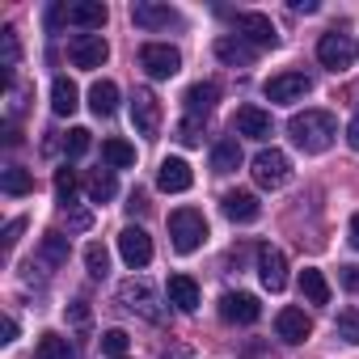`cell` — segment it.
<instances>
[{
	"label": "cell",
	"mask_w": 359,
	"mask_h": 359,
	"mask_svg": "<svg viewBox=\"0 0 359 359\" xmlns=\"http://www.w3.org/2000/svg\"><path fill=\"white\" fill-rule=\"evenodd\" d=\"M258 279H262L266 292H283L287 287V258H283V250L258 245Z\"/></svg>",
	"instance_id": "cell-12"
},
{
	"label": "cell",
	"mask_w": 359,
	"mask_h": 359,
	"mask_svg": "<svg viewBox=\"0 0 359 359\" xmlns=\"http://www.w3.org/2000/svg\"><path fill=\"white\" fill-rule=\"evenodd\" d=\"M216 55H220L229 68H250L254 55H258V47H250L241 34H224V39H216Z\"/></svg>",
	"instance_id": "cell-21"
},
{
	"label": "cell",
	"mask_w": 359,
	"mask_h": 359,
	"mask_svg": "<svg viewBox=\"0 0 359 359\" xmlns=\"http://www.w3.org/2000/svg\"><path fill=\"white\" fill-rule=\"evenodd\" d=\"M346 144H351V148L359 152V114H355V118L346 123Z\"/></svg>",
	"instance_id": "cell-42"
},
{
	"label": "cell",
	"mask_w": 359,
	"mask_h": 359,
	"mask_svg": "<svg viewBox=\"0 0 359 359\" xmlns=\"http://www.w3.org/2000/svg\"><path fill=\"white\" fill-rule=\"evenodd\" d=\"M76 106H81V89L68 76H55V85H51V110L55 114H76Z\"/></svg>",
	"instance_id": "cell-25"
},
{
	"label": "cell",
	"mask_w": 359,
	"mask_h": 359,
	"mask_svg": "<svg viewBox=\"0 0 359 359\" xmlns=\"http://www.w3.org/2000/svg\"><path fill=\"white\" fill-rule=\"evenodd\" d=\"M165 296H169V304H177L182 313H195V309H199V283H195L191 275H169Z\"/></svg>",
	"instance_id": "cell-22"
},
{
	"label": "cell",
	"mask_w": 359,
	"mask_h": 359,
	"mask_svg": "<svg viewBox=\"0 0 359 359\" xmlns=\"http://www.w3.org/2000/svg\"><path fill=\"white\" fill-rule=\"evenodd\" d=\"M102 156H106L110 169H131V165H135V148H131L127 140H118V135L102 140Z\"/></svg>",
	"instance_id": "cell-28"
},
{
	"label": "cell",
	"mask_w": 359,
	"mask_h": 359,
	"mask_svg": "<svg viewBox=\"0 0 359 359\" xmlns=\"http://www.w3.org/2000/svg\"><path fill=\"white\" fill-rule=\"evenodd\" d=\"M233 131L245 135V140H271L275 123H271V114H266L262 106H241V110L233 114Z\"/></svg>",
	"instance_id": "cell-16"
},
{
	"label": "cell",
	"mask_w": 359,
	"mask_h": 359,
	"mask_svg": "<svg viewBox=\"0 0 359 359\" xmlns=\"http://www.w3.org/2000/svg\"><path fill=\"white\" fill-rule=\"evenodd\" d=\"M118 300H123L131 313H140V317H148V321H161V300H156V292H152L148 279H127V283L118 287Z\"/></svg>",
	"instance_id": "cell-7"
},
{
	"label": "cell",
	"mask_w": 359,
	"mask_h": 359,
	"mask_svg": "<svg viewBox=\"0 0 359 359\" xmlns=\"http://www.w3.org/2000/svg\"><path fill=\"white\" fill-rule=\"evenodd\" d=\"M309 89H313V81L304 72H283V76H271L262 93H266V102H300Z\"/></svg>",
	"instance_id": "cell-15"
},
{
	"label": "cell",
	"mask_w": 359,
	"mask_h": 359,
	"mask_svg": "<svg viewBox=\"0 0 359 359\" xmlns=\"http://www.w3.org/2000/svg\"><path fill=\"white\" fill-rule=\"evenodd\" d=\"M177 140H182L187 148L203 144V123H199V118H182V123H177Z\"/></svg>",
	"instance_id": "cell-38"
},
{
	"label": "cell",
	"mask_w": 359,
	"mask_h": 359,
	"mask_svg": "<svg viewBox=\"0 0 359 359\" xmlns=\"http://www.w3.org/2000/svg\"><path fill=\"white\" fill-rule=\"evenodd\" d=\"M131 127H135L144 140H152V135L161 131V97H156L152 89H135V93H131Z\"/></svg>",
	"instance_id": "cell-6"
},
{
	"label": "cell",
	"mask_w": 359,
	"mask_h": 359,
	"mask_svg": "<svg viewBox=\"0 0 359 359\" xmlns=\"http://www.w3.org/2000/svg\"><path fill=\"white\" fill-rule=\"evenodd\" d=\"M39 254H43L51 266H64V262H68V237H64V233H47Z\"/></svg>",
	"instance_id": "cell-31"
},
{
	"label": "cell",
	"mask_w": 359,
	"mask_h": 359,
	"mask_svg": "<svg viewBox=\"0 0 359 359\" xmlns=\"http://www.w3.org/2000/svg\"><path fill=\"white\" fill-rule=\"evenodd\" d=\"M334 330H338V338H342V342H351V346H355V342H359V309H342V313H338V321H334Z\"/></svg>",
	"instance_id": "cell-33"
},
{
	"label": "cell",
	"mask_w": 359,
	"mask_h": 359,
	"mask_svg": "<svg viewBox=\"0 0 359 359\" xmlns=\"http://www.w3.org/2000/svg\"><path fill=\"white\" fill-rule=\"evenodd\" d=\"M0 43H5V72L13 76V68H18V60H22V47H18V30H13V26H5V30H0Z\"/></svg>",
	"instance_id": "cell-35"
},
{
	"label": "cell",
	"mask_w": 359,
	"mask_h": 359,
	"mask_svg": "<svg viewBox=\"0 0 359 359\" xmlns=\"http://www.w3.org/2000/svg\"><path fill=\"white\" fill-rule=\"evenodd\" d=\"M275 334H279L283 342H304V338L313 334V321H309L304 309H279V317H275Z\"/></svg>",
	"instance_id": "cell-20"
},
{
	"label": "cell",
	"mask_w": 359,
	"mask_h": 359,
	"mask_svg": "<svg viewBox=\"0 0 359 359\" xmlns=\"http://www.w3.org/2000/svg\"><path fill=\"white\" fill-rule=\"evenodd\" d=\"M140 68L152 81H169V76H177V68H182V55H177V47H169V43H144L140 47Z\"/></svg>",
	"instance_id": "cell-5"
},
{
	"label": "cell",
	"mask_w": 359,
	"mask_h": 359,
	"mask_svg": "<svg viewBox=\"0 0 359 359\" xmlns=\"http://www.w3.org/2000/svg\"><path fill=\"white\" fill-rule=\"evenodd\" d=\"M182 102H187V118H199V123H203V118L216 110V102H220V85H216V81H199V85L187 89Z\"/></svg>",
	"instance_id": "cell-18"
},
{
	"label": "cell",
	"mask_w": 359,
	"mask_h": 359,
	"mask_svg": "<svg viewBox=\"0 0 359 359\" xmlns=\"http://www.w3.org/2000/svg\"><path fill=\"white\" fill-rule=\"evenodd\" d=\"M233 26L250 47H279V30H275V22L266 13H237Z\"/></svg>",
	"instance_id": "cell-8"
},
{
	"label": "cell",
	"mask_w": 359,
	"mask_h": 359,
	"mask_svg": "<svg viewBox=\"0 0 359 359\" xmlns=\"http://www.w3.org/2000/svg\"><path fill=\"white\" fill-rule=\"evenodd\" d=\"M85 266H89V275H93V279H106V271H110V254H106V245H102V241H93V245L85 250Z\"/></svg>",
	"instance_id": "cell-32"
},
{
	"label": "cell",
	"mask_w": 359,
	"mask_h": 359,
	"mask_svg": "<svg viewBox=\"0 0 359 359\" xmlns=\"http://www.w3.org/2000/svg\"><path fill=\"white\" fill-rule=\"evenodd\" d=\"M55 195H60V203H64V208H72V203H76V173H72L68 165L55 173Z\"/></svg>",
	"instance_id": "cell-34"
},
{
	"label": "cell",
	"mask_w": 359,
	"mask_h": 359,
	"mask_svg": "<svg viewBox=\"0 0 359 359\" xmlns=\"http://www.w3.org/2000/svg\"><path fill=\"white\" fill-rule=\"evenodd\" d=\"M220 208H224V216H229L233 224H254V220L262 216V203H258V195H250V191H229V195L220 199Z\"/></svg>",
	"instance_id": "cell-19"
},
{
	"label": "cell",
	"mask_w": 359,
	"mask_h": 359,
	"mask_svg": "<svg viewBox=\"0 0 359 359\" xmlns=\"http://www.w3.org/2000/svg\"><path fill=\"white\" fill-rule=\"evenodd\" d=\"M317 60H321V68H330V72H346V68H355V60H359V47H355V39L351 34H321V43H317Z\"/></svg>",
	"instance_id": "cell-3"
},
{
	"label": "cell",
	"mask_w": 359,
	"mask_h": 359,
	"mask_svg": "<svg viewBox=\"0 0 359 359\" xmlns=\"http://www.w3.org/2000/svg\"><path fill=\"white\" fill-rule=\"evenodd\" d=\"M161 359H191V351H187V346H177V351H173V355H169V351H165V355H161Z\"/></svg>",
	"instance_id": "cell-46"
},
{
	"label": "cell",
	"mask_w": 359,
	"mask_h": 359,
	"mask_svg": "<svg viewBox=\"0 0 359 359\" xmlns=\"http://www.w3.org/2000/svg\"><path fill=\"white\" fill-rule=\"evenodd\" d=\"M342 283H346L351 292H359V266H342Z\"/></svg>",
	"instance_id": "cell-41"
},
{
	"label": "cell",
	"mask_w": 359,
	"mask_h": 359,
	"mask_svg": "<svg viewBox=\"0 0 359 359\" xmlns=\"http://www.w3.org/2000/svg\"><path fill=\"white\" fill-rule=\"evenodd\" d=\"M34 355H39V359H76V351L68 346V338H64V334H43Z\"/></svg>",
	"instance_id": "cell-30"
},
{
	"label": "cell",
	"mask_w": 359,
	"mask_h": 359,
	"mask_svg": "<svg viewBox=\"0 0 359 359\" xmlns=\"http://www.w3.org/2000/svg\"><path fill=\"white\" fill-rule=\"evenodd\" d=\"M118 254H123V262H127L131 271H140V266L152 262V237H148L144 229L127 224V229L118 233Z\"/></svg>",
	"instance_id": "cell-11"
},
{
	"label": "cell",
	"mask_w": 359,
	"mask_h": 359,
	"mask_svg": "<svg viewBox=\"0 0 359 359\" xmlns=\"http://www.w3.org/2000/svg\"><path fill=\"white\" fill-rule=\"evenodd\" d=\"M296 13H317V0H292Z\"/></svg>",
	"instance_id": "cell-44"
},
{
	"label": "cell",
	"mask_w": 359,
	"mask_h": 359,
	"mask_svg": "<svg viewBox=\"0 0 359 359\" xmlns=\"http://www.w3.org/2000/svg\"><path fill=\"white\" fill-rule=\"evenodd\" d=\"M110 18V9L102 0H76V5H64V22L68 26H81V30H102Z\"/></svg>",
	"instance_id": "cell-17"
},
{
	"label": "cell",
	"mask_w": 359,
	"mask_h": 359,
	"mask_svg": "<svg viewBox=\"0 0 359 359\" xmlns=\"http://www.w3.org/2000/svg\"><path fill=\"white\" fill-rule=\"evenodd\" d=\"M13 338H18V321L5 317V325H0V342H13Z\"/></svg>",
	"instance_id": "cell-43"
},
{
	"label": "cell",
	"mask_w": 359,
	"mask_h": 359,
	"mask_svg": "<svg viewBox=\"0 0 359 359\" xmlns=\"http://www.w3.org/2000/svg\"><path fill=\"white\" fill-rule=\"evenodd\" d=\"M351 245H355V250H359V212H355V216H351Z\"/></svg>",
	"instance_id": "cell-45"
},
{
	"label": "cell",
	"mask_w": 359,
	"mask_h": 359,
	"mask_svg": "<svg viewBox=\"0 0 359 359\" xmlns=\"http://www.w3.org/2000/svg\"><path fill=\"white\" fill-rule=\"evenodd\" d=\"M22 229H26V220H9V229H5V254L18 245V237H22Z\"/></svg>",
	"instance_id": "cell-40"
},
{
	"label": "cell",
	"mask_w": 359,
	"mask_h": 359,
	"mask_svg": "<svg viewBox=\"0 0 359 359\" xmlns=\"http://www.w3.org/2000/svg\"><path fill=\"white\" fill-rule=\"evenodd\" d=\"M89 110H93L97 118H110V114L118 110V85H114V81H93V89H89Z\"/></svg>",
	"instance_id": "cell-23"
},
{
	"label": "cell",
	"mask_w": 359,
	"mask_h": 359,
	"mask_svg": "<svg viewBox=\"0 0 359 359\" xmlns=\"http://www.w3.org/2000/svg\"><path fill=\"white\" fill-rule=\"evenodd\" d=\"M169 241H173L177 254H195V250L208 241V220H203V212L177 208V212L169 216Z\"/></svg>",
	"instance_id": "cell-2"
},
{
	"label": "cell",
	"mask_w": 359,
	"mask_h": 359,
	"mask_svg": "<svg viewBox=\"0 0 359 359\" xmlns=\"http://www.w3.org/2000/svg\"><path fill=\"white\" fill-rule=\"evenodd\" d=\"M68 321H72V325H85V321H89V304H85V300H72V304H68Z\"/></svg>",
	"instance_id": "cell-39"
},
{
	"label": "cell",
	"mask_w": 359,
	"mask_h": 359,
	"mask_svg": "<svg viewBox=\"0 0 359 359\" xmlns=\"http://www.w3.org/2000/svg\"><path fill=\"white\" fill-rule=\"evenodd\" d=\"M89 144H93V140H89V131H85V127H72V131H68V140H64V152L76 161V156H85V152H89Z\"/></svg>",
	"instance_id": "cell-37"
},
{
	"label": "cell",
	"mask_w": 359,
	"mask_h": 359,
	"mask_svg": "<svg viewBox=\"0 0 359 359\" xmlns=\"http://www.w3.org/2000/svg\"><path fill=\"white\" fill-rule=\"evenodd\" d=\"M212 169H216V173L241 169V144H237V140H216V148H212Z\"/></svg>",
	"instance_id": "cell-29"
},
{
	"label": "cell",
	"mask_w": 359,
	"mask_h": 359,
	"mask_svg": "<svg viewBox=\"0 0 359 359\" xmlns=\"http://www.w3.org/2000/svg\"><path fill=\"white\" fill-rule=\"evenodd\" d=\"M85 187H89V199L93 203H110L118 195V177H114V169H93Z\"/></svg>",
	"instance_id": "cell-26"
},
{
	"label": "cell",
	"mask_w": 359,
	"mask_h": 359,
	"mask_svg": "<svg viewBox=\"0 0 359 359\" xmlns=\"http://www.w3.org/2000/svg\"><path fill=\"white\" fill-rule=\"evenodd\" d=\"M156 187H161L165 195H182V191L195 187V173H191V165H187L182 156H165L161 169H156Z\"/></svg>",
	"instance_id": "cell-13"
},
{
	"label": "cell",
	"mask_w": 359,
	"mask_h": 359,
	"mask_svg": "<svg viewBox=\"0 0 359 359\" xmlns=\"http://www.w3.org/2000/svg\"><path fill=\"white\" fill-rule=\"evenodd\" d=\"M68 55H72L76 68H102V64L110 60V43H106L102 34H76V39L68 43Z\"/></svg>",
	"instance_id": "cell-10"
},
{
	"label": "cell",
	"mask_w": 359,
	"mask_h": 359,
	"mask_svg": "<svg viewBox=\"0 0 359 359\" xmlns=\"http://www.w3.org/2000/svg\"><path fill=\"white\" fill-rule=\"evenodd\" d=\"M0 191L13 195V199L30 195V191H34V173H30V169H22V165H5V173H0Z\"/></svg>",
	"instance_id": "cell-24"
},
{
	"label": "cell",
	"mask_w": 359,
	"mask_h": 359,
	"mask_svg": "<svg viewBox=\"0 0 359 359\" xmlns=\"http://www.w3.org/2000/svg\"><path fill=\"white\" fill-rule=\"evenodd\" d=\"M123 359H127V355H123Z\"/></svg>",
	"instance_id": "cell-47"
},
{
	"label": "cell",
	"mask_w": 359,
	"mask_h": 359,
	"mask_svg": "<svg viewBox=\"0 0 359 359\" xmlns=\"http://www.w3.org/2000/svg\"><path fill=\"white\" fill-rule=\"evenodd\" d=\"M287 135H292V144L304 148V152H325V148L334 144V135H338V123H334L330 110H304V114H292Z\"/></svg>",
	"instance_id": "cell-1"
},
{
	"label": "cell",
	"mask_w": 359,
	"mask_h": 359,
	"mask_svg": "<svg viewBox=\"0 0 359 359\" xmlns=\"http://www.w3.org/2000/svg\"><path fill=\"white\" fill-rule=\"evenodd\" d=\"M127 342H131V338H127L123 330H106V334H102V355L123 359V355H127Z\"/></svg>",
	"instance_id": "cell-36"
},
{
	"label": "cell",
	"mask_w": 359,
	"mask_h": 359,
	"mask_svg": "<svg viewBox=\"0 0 359 359\" xmlns=\"http://www.w3.org/2000/svg\"><path fill=\"white\" fill-rule=\"evenodd\" d=\"M287 177H292V161H287V152H279V148H262V152L254 156V182H258V187L279 191V187H287Z\"/></svg>",
	"instance_id": "cell-4"
},
{
	"label": "cell",
	"mask_w": 359,
	"mask_h": 359,
	"mask_svg": "<svg viewBox=\"0 0 359 359\" xmlns=\"http://www.w3.org/2000/svg\"><path fill=\"white\" fill-rule=\"evenodd\" d=\"M131 22H135L140 30H169V26H182V13L169 9V5L140 0V5H131Z\"/></svg>",
	"instance_id": "cell-14"
},
{
	"label": "cell",
	"mask_w": 359,
	"mask_h": 359,
	"mask_svg": "<svg viewBox=\"0 0 359 359\" xmlns=\"http://www.w3.org/2000/svg\"><path fill=\"white\" fill-rule=\"evenodd\" d=\"M220 317H224L229 325H254V321L262 317V304H258V296H250V292H224V296H220Z\"/></svg>",
	"instance_id": "cell-9"
},
{
	"label": "cell",
	"mask_w": 359,
	"mask_h": 359,
	"mask_svg": "<svg viewBox=\"0 0 359 359\" xmlns=\"http://www.w3.org/2000/svg\"><path fill=\"white\" fill-rule=\"evenodd\" d=\"M300 296H304L309 304H330V283H325V275L313 271V266H304V271H300Z\"/></svg>",
	"instance_id": "cell-27"
}]
</instances>
